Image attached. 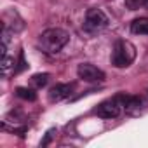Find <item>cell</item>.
<instances>
[{
  "label": "cell",
  "mask_w": 148,
  "mask_h": 148,
  "mask_svg": "<svg viewBox=\"0 0 148 148\" xmlns=\"http://www.w3.org/2000/svg\"><path fill=\"white\" fill-rule=\"evenodd\" d=\"M70 40L68 32H64L63 28H49L40 35V49L45 54H58Z\"/></svg>",
  "instance_id": "cell-1"
},
{
  "label": "cell",
  "mask_w": 148,
  "mask_h": 148,
  "mask_svg": "<svg viewBox=\"0 0 148 148\" xmlns=\"http://www.w3.org/2000/svg\"><path fill=\"white\" fill-rule=\"evenodd\" d=\"M136 58V47L129 40H117L112 52V64L117 68L129 66Z\"/></svg>",
  "instance_id": "cell-2"
},
{
  "label": "cell",
  "mask_w": 148,
  "mask_h": 148,
  "mask_svg": "<svg viewBox=\"0 0 148 148\" xmlns=\"http://www.w3.org/2000/svg\"><path fill=\"white\" fill-rule=\"evenodd\" d=\"M106 26H108V16L101 9H89L87 11L86 21H84V30L86 32L96 33V32H101Z\"/></svg>",
  "instance_id": "cell-3"
},
{
  "label": "cell",
  "mask_w": 148,
  "mask_h": 148,
  "mask_svg": "<svg viewBox=\"0 0 148 148\" xmlns=\"http://www.w3.org/2000/svg\"><path fill=\"white\" fill-rule=\"evenodd\" d=\"M79 79L86 80V82H103L105 80V71L99 70L98 66L91 64V63H82L77 68Z\"/></svg>",
  "instance_id": "cell-4"
},
{
  "label": "cell",
  "mask_w": 148,
  "mask_h": 148,
  "mask_svg": "<svg viewBox=\"0 0 148 148\" xmlns=\"http://www.w3.org/2000/svg\"><path fill=\"white\" fill-rule=\"evenodd\" d=\"M94 113L101 119H115L120 115V103L117 101V98L103 101L101 105H98V108L94 110Z\"/></svg>",
  "instance_id": "cell-5"
},
{
  "label": "cell",
  "mask_w": 148,
  "mask_h": 148,
  "mask_svg": "<svg viewBox=\"0 0 148 148\" xmlns=\"http://www.w3.org/2000/svg\"><path fill=\"white\" fill-rule=\"evenodd\" d=\"M73 91V84H56L51 91H49V99L51 101H61L66 99Z\"/></svg>",
  "instance_id": "cell-6"
},
{
  "label": "cell",
  "mask_w": 148,
  "mask_h": 148,
  "mask_svg": "<svg viewBox=\"0 0 148 148\" xmlns=\"http://www.w3.org/2000/svg\"><path fill=\"white\" fill-rule=\"evenodd\" d=\"M117 101H119V103H120V106H124L127 112L139 110V108H141V105H143L141 98H138V96H124V94H120V96H117Z\"/></svg>",
  "instance_id": "cell-7"
},
{
  "label": "cell",
  "mask_w": 148,
  "mask_h": 148,
  "mask_svg": "<svg viewBox=\"0 0 148 148\" xmlns=\"http://www.w3.org/2000/svg\"><path fill=\"white\" fill-rule=\"evenodd\" d=\"M131 32L136 35H148V18H138L131 23Z\"/></svg>",
  "instance_id": "cell-8"
},
{
  "label": "cell",
  "mask_w": 148,
  "mask_h": 148,
  "mask_svg": "<svg viewBox=\"0 0 148 148\" xmlns=\"http://www.w3.org/2000/svg\"><path fill=\"white\" fill-rule=\"evenodd\" d=\"M16 94H18L21 99H25V101H35V99H37L35 91H33V89H28V87H18V89H16Z\"/></svg>",
  "instance_id": "cell-9"
},
{
  "label": "cell",
  "mask_w": 148,
  "mask_h": 148,
  "mask_svg": "<svg viewBox=\"0 0 148 148\" xmlns=\"http://www.w3.org/2000/svg\"><path fill=\"white\" fill-rule=\"evenodd\" d=\"M47 82H49V73H37V75L32 77V86L37 87V89L44 87Z\"/></svg>",
  "instance_id": "cell-10"
},
{
  "label": "cell",
  "mask_w": 148,
  "mask_h": 148,
  "mask_svg": "<svg viewBox=\"0 0 148 148\" xmlns=\"http://www.w3.org/2000/svg\"><path fill=\"white\" fill-rule=\"evenodd\" d=\"M0 66H2V73H4V75H9V73H11V68H14V58L2 56Z\"/></svg>",
  "instance_id": "cell-11"
}]
</instances>
